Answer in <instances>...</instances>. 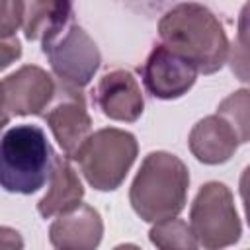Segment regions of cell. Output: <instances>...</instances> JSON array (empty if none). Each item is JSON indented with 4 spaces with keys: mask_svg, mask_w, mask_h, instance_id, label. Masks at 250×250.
I'll return each instance as SVG.
<instances>
[{
    "mask_svg": "<svg viewBox=\"0 0 250 250\" xmlns=\"http://www.w3.org/2000/svg\"><path fill=\"white\" fill-rule=\"evenodd\" d=\"M96 104L105 117L133 123L143 113L145 98L131 70L111 68L96 86Z\"/></svg>",
    "mask_w": 250,
    "mask_h": 250,
    "instance_id": "10",
    "label": "cell"
},
{
    "mask_svg": "<svg viewBox=\"0 0 250 250\" xmlns=\"http://www.w3.org/2000/svg\"><path fill=\"white\" fill-rule=\"evenodd\" d=\"M55 150L39 125H14L0 133V188L10 193H35L51 176Z\"/></svg>",
    "mask_w": 250,
    "mask_h": 250,
    "instance_id": "3",
    "label": "cell"
},
{
    "mask_svg": "<svg viewBox=\"0 0 250 250\" xmlns=\"http://www.w3.org/2000/svg\"><path fill=\"white\" fill-rule=\"evenodd\" d=\"M57 84L37 64H23L0 82V105L8 115H41L53 100Z\"/></svg>",
    "mask_w": 250,
    "mask_h": 250,
    "instance_id": "8",
    "label": "cell"
},
{
    "mask_svg": "<svg viewBox=\"0 0 250 250\" xmlns=\"http://www.w3.org/2000/svg\"><path fill=\"white\" fill-rule=\"evenodd\" d=\"M0 250H23L21 234L12 227H0Z\"/></svg>",
    "mask_w": 250,
    "mask_h": 250,
    "instance_id": "19",
    "label": "cell"
},
{
    "mask_svg": "<svg viewBox=\"0 0 250 250\" xmlns=\"http://www.w3.org/2000/svg\"><path fill=\"white\" fill-rule=\"evenodd\" d=\"M104 236V221L88 203L57 215L49 227V242L57 250H96Z\"/></svg>",
    "mask_w": 250,
    "mask_h": 250,
    "instance_id": "11",
    "label": "cell"
},
{
    "mask_svg": "<svg viewBox=\"0 0 250 250\" xmlns=\"http://www.w3.org/2000/svg\"><path fill=\"white\" fill-rule=\"evenodd\" d=\"M74 20L68 2H23V35L29 41H43L47 35Z\"/></svg>",
    "mask_w": 250,
    "mask_h": 250,
    "instance_id": "14",
    "label": "cell"
},
{
    "mask_svg": "<svg viewBox=\"0 0 250 250\" xmlns=\"http://www.w3.org/2000/svg\"><path fill=\"white\" fill-rule=\"evenodd\" d=\"M189 188L188 166L170 152H148L131 184L133 211L146 223L176 217L186 207Z\"/></svg>",
    "mask_w": 250,
    "mask_h": 250,
    "instance_id": "2",
    "label": "cell"
},
{
    "mask_svg": "<svg viewBox=\"0 0 250 250\" xmlns=\"http://www.w3.org/2000/svg\"><path fill=\"white\" fill-rule=\"evenodd\" d=\"M84 188L70 164L68 156H55V164L49 176V189L37 203V213L43 219L66 213L82 203Z\"/></svg>",
    "mask_w": 250,
    "mask_h": 250,
    "instance_id": "13",
    "label": "cell"
},
{
    "mask_svg": "<svg viewBox=\"0 0 250 250\" xmlns=\"http://www.w3.org/2000/svg\"><path fill=\"white\" fill-rule=\"evenodd\" d=\"M191 154L203 164H223L238 148L236 131L221 115H207L193 125L188 137Z\"/></svg>",
    "mask_w": 250,
    "mask_h": 250,
    "instance_id": "12",
    "label": "cell"
},
{
    "mask_svg": "<svg viewBox=\"0 0 250 250\" xmlns=\"http://www.w3.org/2000/svg\"><path fill=\"white\" fill-rule=\"evenodd\" d=\"M41 115L68 158H72L92 135V117L80 88L61 82Z\"/></svg>",
    "mask_w": 250,
    "mask_h": 250,
    "instance_id": "7",
    "label": "cell"
},
{
    "mask_svg": "<svg viewBox=\"0 0 250 250\" xmlns=\"http://www.w3.org/2000/svg\"><path fill=\"white\" fill-rule=\"evenodd\" d=\"M162 45L188 59L197 74H213L229 59V39L219 18L203 4L172 6L158 21Z\"/></svg>",
    "mask_w": 250,
    "mask_h": 250,
    "instance_id": "1",
    "label": "cell"
},
{
    "mask_svg": "<svg viewBox=\"0 0 250 250\" xmlns=\"http://www.w3.org/2000/svg\"><path fill=\"white\" fill-rule=\"evenodd\" d=\"M8 119H10V115H8V113L2 109V105H0V131L8 125Z\"/></svg>",
    "mask_w": 250,
    "mask_h": 250,
    "instance_id": "20",
    "label": "cell"
},
{
    "mask_svg": "<svg viewBox=\"0 0 250 250\" xmlns=\"http://www.w3.org/2000/svg\"><path fill=\"white\" fill-rule=\"evenodd\" d=\"M195 66L182 55L164 47L162 43L148 53L143 66L145 88L158 100L182 98L195 84Z\"/></svg>",
    "mask_w": 250,
    "mask_h": 250,
    "instance_id": "9",
    "label": "cell"
},
{
    "mask_svg": "<svg viewBox=\"0 0 250 250\" xmlns=\"http://www.w3.org/2000/svg\"><path fill=\"white\" fill-rule=\"evenodd\" d=\"M21 57V43L16 35L0 37V70L8 68L14 61Z\"/></svg>",
    "mask_w": 250,
    "mask_h": 250,
    "instance_id": "18",
    "label": "cell"
},
{
    "mask_svg": "<svg viewBox=\"0 0 250 250\" xmlns=\"http://www.w3.org/2000/svg\"><path fill=\"white\" fill-rule=\"evenodd\" d=\"M23 20V2L0 0V37L16 35V29Z\"/></svg>",
    "mask_w": 250,
    "mask_h": 250,
    "instance_id": "17",
    "label": "cell"
},
{
    "mask_svg": "<svg viewBox=\"0 0 250 250\" xmlns=\"http://www.w3.org/2000/svg\"><path fill=\"white\" fill-rule=\"evenodd\" d=\"M41 49L57 78L74 88L86 86L102 62L98 45L74 20L47 35L41 41Z\"/></svg>",
    "mask_w": 250,
    "mask_h": 250,
    "instance_id": "6",
    "label": "cell"
},
{
    "mask_svg": "<svg viewBox=\"0 0 250 250\" xmlns=\"http://www.w3.org/2000/svg\"><path fill=\"white\" fill-rule=\"evenodd\" d=\"M148 238L156 250H199L189 223L178 217L154 223L148 230Z\"/></svg>",
    "mask_w": 250,
    "mask_h": 250,
    "instance_id": "15",
    "label": "cell"
},
{
    "mask_svg": "<svg viewBox=\"0 0 250 250\" xmlns=\"http://www.w3.org/2000/svg\"><path fill=\"white\" fill-rule=\"evenodd\" d=\"M250 92L248 90H236L230 96H227L219 107H217V115H221L227 123H230V127L236 131L240 143H248L250 137Z\"/></svg>",
    "mask_w": 250,
    "mask_h": 250,
    "instance_id": "16",
    "label": "cell"
},
{
    "mask_svg": "<svg viewBox=\"0 0 250 250\" xmlns=\"http://www.w3.org/2000/svg\"><path fill=\"white\" fill-rule=\"evenodd\" d=\"M113 250H141V248L135 246V244H119V246H115Z\"/></svg>",
    "mask_w": 250,
    "mask_h": 250,
    "instance_id": "21",
    "label": "cell"
},
{
    "mask_svg": "<svg viewBox=\"0 0 250 250\" xmlns=\"http://www.w3.org/2000/svg\"><path fill=\"white\" fill-rule=\"evenodd\" d=\"M137 152L139 145L133 133L105 127L92 133L72 158L94 189L111 191L123 184Z\"/></svg>",
    "mask_w": 250,
    "mask_h": 250,
    "instance_id": "4",
    "label": "cell"
},
{
    "mask_svg": "<svg viewBox=\"0 0 250 250\" xmlns=\"http://www.w3.org/2000/svg\"><path fill=\"white\" fill-rule=\"evenodd\" d=\"M189 227L203 250H223L238 242L242 225L225 184L207 182L199 188L189 209Z\"/></svg>",
    "mask_w": 250,
    "mask_h": 250,
    "instance_id": "5",
    "label": "cell"
}]
</instances>
